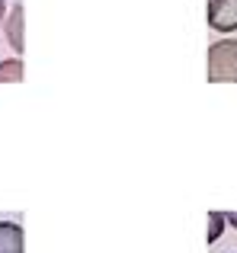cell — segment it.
I'll return each mask as SVG.
<instances>
[{"label": "cell", "instance_id": "cell-1", "mask_svg": "<svg viewBox=\"0 0 237 253\" xmlns=\"http://www.w3.org/2000/svg\"><path fill=\"white\" fill-rule=\"evenodd\" d=\"M208 81L237 84V39H221L208 48Z\"/></svg>", "mask_w": 237, "mask_h": 253}, {"label": "cell", "instance_id": "cell-2", "mask_svg": "<svg viewBox=\"0 0 237 253\" xmlns=\"http://www.w3.org/2000/svg\"><path fill=\"white\" fill-rule=\"evenodd\" d=\"M208 26L215 32L237 29V0H208Z\"/></svg>", "mask_w": 237, "mask_h": 253}, {"label": "cell", "instance_id": "cell-3", "mask_svg": "<svg viewBox=\"0 0 237 253\" xmlns=\"http://www.w3.org/2000/svg\"><path fill=\"white\" fill-rule=\"evenodd\" d=\"M23 16H26L23 3H16V6L10 10V16L3 19V23H6V42H10V48L16 51V55H23V48H26V39H23Z\"/></svg>", "mask_w": 237, "mask_h": 253}, {"label": "cell", "instance_id": "cell-4", "mask_svg": "<svg viewBox=\"0 0 237 253\" xmlns=\"http://www.w3.org/2000/svg\"><path fill=\"white\" fill-rule=\"evenodd\" d=\"M23 228L16 221H0V253H23Z\"/></svg>", "mask_w": 237, "mask_h": 253}, {"label": "cell", "instance_id": "cell-5", "mask_svg": "<svg viewBox=\"0 0 237 253\" xmlns=\"http://www.w3.org/2000/svg\"><path fill=\"white\" fill-rule=\"evenodd\" d=\"M23 81V61L10 58V61H0V84H19Z\"/></svg>", "mask_w": 237, "mask_h": 253}, {"label": "cell", "instance_id": "cell-6", "mask_svg": "<svg viewBox=\"0 0 237 253\" xmlns=\"http://www.w3.org/2000/svg\"><path fill=\"white\" fill-rule=\"evenodd\" d=\"M221 228H225V215H221V211H208V244L218 241Z\"/></svg>", "mask_w": 237, "mask_h": 253}, {"label": "cell", "instance_id": "cell-7", "mask_svg": "<svg viewBox=\"0 0 237 253\" xmlns=\"http://www.w3.org/2000/svg\"><path fill=\"white\" fill-rule=\"evenodd\" d=\"M225 221H231L234 228H237V211H225Z\"/></svg>", "mask_w": 237, "mask_h": 253}, {"label": "cell", "instance_id": "cell-8", "mask_svg": "<svg viewBox=\"0 0 237 253\" xmlns=\"http://www.w3.org/2000/svg\"><path fill=\"white\" fill-rule=\"evenodd\" d=\"M3 16H6V3L0 0V23H3Z\"/></svg>", "mask_w": 237, "mask_h": 253}]
</instances>
